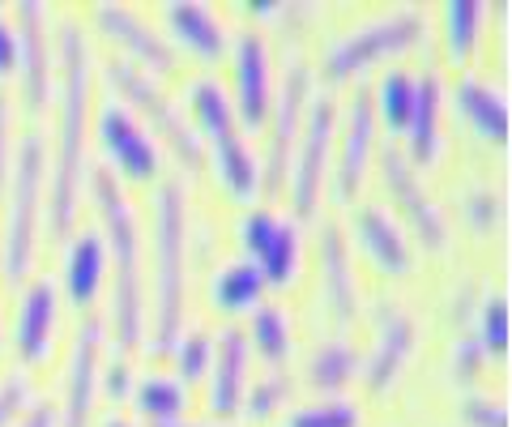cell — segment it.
<instances>
[{
    "mask_svg": "<svg viewBox=\"0 0 512 427\" xmlns=\"http://www.w3.org/2000/svg\"><path fill=\"white\" fill-rule=\"evenodd\" d=\"M60 120H56V167L52 197H47V223L52 235H69L77 218V193L86 171V120H90V43L77 22L60 26Z\"/></svg>",
    "mask_w": 512,
    "mask_h": 427,
    "instance_id": "6da1fadb",
    "label": "cell"
},
{
    "mask_svg": "<svg viewBox=\"0 0 512 427\" xmlns=\"http://www.w3.org/2000/svg\"><path fill=\"white\" fill-rule=\"evenodd\" d=\"M94 201H99L107 240H111V325H116L120 346L141 342L146 329V295H141V235H137V214L128 205L116 171H94Z\"/></svg>",
    "mask_w": 512,
    "mask_h": 427,
    "instance_id": "7a4b0ae2",
    "label": "cell"
},
{
    "mask_svg": "<svg viewBox=\"0 0 512 427\" xmlns=\"http://www.w3.org/2000/svg\"><path fill=\"white\" fill-rule=\"evenodd\" d=\"M188 201L184 180H163L154 193V346H175L184 325Z\"/></svg>",
    "mask_w": 512,
    "mask_h": 427,
    "instance_id": "3957f363",
    "label": "cell"
},
{
    "mask_svg": "<svg viewBox=\"0 0 512 427\" xmlns=\"http://www.w3.org/2000/svg\"><path fill=\"white\" fill-rule=\"evenodd\" d=\"M43 137L30 129L22 146L13 150L9 167V210H5V235H0V265L18 282L30 270L39 235V193H43Z\"/></svg>",
    "mask_w": 512,
    "mask_h": 427,
    "instance_id": "277c9868",
    "label": "cell"
},
{
    "mask_svg": "<svg viewBox=\"0 0 512 427\" xmlns=\"http://www.w3.org/2000/svg\"><path fill=\"white\" fill-rule=\"evenodd\" d=\"M188 99H192V112H197L205 137H210L222 184H227L235 197H252L256 188H261V171H256V154L248 150V141L239 137L235 103L227 99L222 82H214V77L205 73L188 86Z\"/></svg>",
    "mask_w": 512,
    "mask_h": 427,
    "instance_id": "5b68a950",
    "label": "cell"
},
{
    "mask_svg": "<svg viewBox=\"0 0 512 427\" xmlns=\"http://www.w3.org/2000/svg\"><path fill=\"white\" fill-rule=\"evenodd\" d=\"M423 35V13L419 9H393V13H380V18H367L359 26L333 35V43L325 47V69L333 77H350L355 69L372 65V60L389 56V52H402L414 39Z\"/></svg>",
    "mask_w": 512,
    "mask_h": 427,
    "instance_id": "8992f818",
    "label": "cell"
},
{
    "mask_svg": "<svg viewBox=\"0 0 512 427\" xmlns=\"http://www.w3.org/2000/svg\"><path fill=\"white\" fill-rule=\"evenodd\" d=\"M107 77H111V86H120V90H124V99L133 103L137 112L146 116L154 129L171 141L175 154H180L188 167H197V163H201V141H197V133H192V124H188V116H184V107H180V103H171V94L158 86L150 73H141L133 60H111V65H107Z\"/></svg>",
    "mask_w": 512,
    "mask_h": 427,
    "instance_id": "52a82bcc",
    "label": "cell"
},
{
    "mask_svg": "<svg viewBox=\"0 0 512 427\" xmlns=\"http://www.w3.org/2000/svg\"><path fill=\"white\" fill-rule=\"evenodd\" d=\"M47 22H52L47 5L18 0L13 35H18V73H22V99L30 116H39L47 99H52V39H47Z\"/></svg>",
    "mask_w": 512,
    "mask_h": 427,
    "instance_id": "ba28073f",
    "label": "cell"
},
{
    "mask_svg": "<svg viewBox=\"0 0 512 427\" xmlns=\"http://www.w3.org/2000/svg\"><path fill=\"white\" fill-rule=\"evenodd\" d=\"M333 99L329 94H316L308 116H303V137H299V163H295V210L299 214H316V201H320V188H325V163H329V146H333Z\"/></svg>",
    "mask_w": 512,
    "mask_h": 427,
    "instance_id": "9c48e42d",
    "label": "cell"
},
{
    "mask_svg": "<svg viewBox=\"0 0 512 427\" xmlns=\"http://www.w3.org/2000/svg\"><path fill=\"white\" fill-rule=\"evenodd\" d=\"M239 235H244V244L252 252L248 261L261 265L265 282L286 287V282L295 278V270H299V227L291 223V218H282L274 210H252V214H244Z\"/></svg>",
    "mask_w": 512,
    "mask_h": 427,
    "instance_id": "30bf717a",
    "label": "cell"
},
{
    "mask_svg": "<svg viewBox=\"0 0 512 427\" xmlns=\"http://www.w3.org/2000/svg\"><path fill=\"white\" fill-rule=\"evenodd\" d=\"M99 137H103V146L111 154V163H116L128 180H154L158 176V163H163L158 141L150 137L146 124L128 112V107H120L116 99L103 103Z\"/></svg>",
    "mask_w": 512,
    "mask_h": 427,
    "instance_id": "8fae6325",
    "label": "cell"
},
{
    "mask_svg": "<svg viewBox=\"0 0 512 427\" xmlns=\"http://www.w3.org/2000/svg\"><path fill=\"white\" fill-rule=\"evenodd\" d=\"M303 99H308V65L291 60L274 99V120H269V193H278L286 184V167H291V150L303 124Z\"/></svg>",
    "mask_w": 512,
    "mask_h": 427,
    "instance_id": "7c38bea8",
    "label": "cell"
},
{
    "mask_svg": "<svg viewBox=\"0 0 512 427\" xmlns=\"http://www.w3.org/2000/svg\"><path fill=\"white\" fill-rule=\"evenodd\" d=\"M99 351H103V325L82 321L69 351V376H64V427H86L94 415V385H99Z\"/></svg>",
    "mask_w": 512,
    "mask_h": 427,
    "instance_id": "4fadbf2b",
    "label": "cell"
},
{
    "mask_svg": "<svg viewBox=\"0 0 512 427\" xmlns=\"http://www.w3.org/2000/svg\"><path fill=\"white\" fill-rule=\"evenodd\" d=\"M380 167H384V184L393 188L397 205H402V210H406V218L414 223V231L423 235V244L440 248V244H444V214L436 210V201H431V197L423 193V180L414 176V167H410L406 158L397 154L393 146H384V154H380Z\"/></svg>",
    "mask_w": 512,
    "mask_h": 427,
    "instance_id": "5bb4252c",
    "label": "cell"
},
{
    "mask_svg": "<svg viewBox=\"0 0 512 427\" xmlns=\"http://www.w3.org/2000/svg\"><path fill=\"white\" fill-rule=\"evenodd\" d=\"M56 312H60V295L52 278H35L18 299V321H13V346L22 359H43L47 342L56 334Z\"/></svg>",
    "mask_w": 512,
    "mask_h": 427,
    "instance_id": "9a60e30c",
    "label": "cell"
},
{
    "mask_svg": "<svg viewBox=\"0 0 512 427\" xmlns=\"http://www.w3.org/2000/svg\"><path fill=\"white\" fill-rule=\"evenodd\" d=\"M94 22H99L111 39H120L124 47H133V52L146 60V65H154L158 73H171L175 65H180V56H175V47L167 43V35H158V30L141 18L137 9H128V5H99V9H94Z\"/></svg>",
    "mask_w": 512,
    "mask_h": 427,
    "instance_id": "2e32d148",
    "label": "cell"
},
{
    "mask_svg": "<svg viewBox=\"0 0 512 427\" xmlns=\"http://www.w3.org/2000/svg\"><path fill=\"white\" fill-rule=\"evenodd\" d=\"M214 368H210V410L235 415L239 398H244V368H248V338L239 325H227L222 338H214Z\"/></svg>",
    "mask_w": 512,
    "mask_h": 427,
    "instance_id": "e0dca14e",
    "label": "cell"
},
{
    "mask_svg": "<svg viewBox=\"0 0 512 427\" xmlns=\"http://www.w3.org/2000/svg\"><path fill=\"white\" fill-rule=\"evenodd\" d=\"M372 133H376V112H372V94L355 90L342 129V158H338V193L350 197L367 176V158H372Z\"/></svg>",
    "mask_w": 512,
    "mask_h": 427,
    "instance_id": "ac0fdd59",
    "label": "cell"
},
{
    "mask_svg": "<svg viewBox=\"0 0 512 427\" xmlns=\"http://www.w3.org/2000/svg\"><path fill=\"white\" fill-rule=\"evenodd\" d=\"M235 82H239V116L248 124H261L269 116V47L256 30H239Z\"/></svg>",
    "mask_w": 512,
    "mask_h": 427,
    "instance_id": "d6986e66",
    "label": "cell"
},
{
    "mask_svg": "<svg viewBox=\"0 0 512 427\" xmlns=\"http://www.w3.org/2000/svg\"><path fill=\"white\" fill-rule=\"evenodd\" d=\"M410 342H414L410 316L397 304H380L376 308V355H372V363H367V385L372 389L389 385L393 372L402 368V359L410 355Z\"/></svg>",
    "mask_w": 512,
    "mask_h": 427,
    "instance_id": "ffe728a7",
    "label": "cell"
},
{
    "mask_svg": "<svg viewBox=\"0 0 512 427\" xmlns=\"http://www.w3.org/2000/svg\"><path fill=\"white\" fill-rule=\"evenodd\" d=\"M457 112L470 120V129L483 141H495V146L508 141V103L495 86L478 82V77H461L457 82Z\"/></svg>",
    "mask_w": 512,
    "mask_h": 427,
    "instance_id": "44dd1931",
    "label": "cell"
},
{
    "mask_svg": "<svg viewBox=\"0 0 512 427\" xmlns=\"http://www.w3.org/2000/svg\"><path fill=\"white\" fill-rule=\"evenodd\" d=\"M320 274H325V299L338 325H350L355 316V274H350V252L338 227H325L320 231Z\"/></svg>",
    "mask_w": 512,
    "mask_h": 427,
    "instance_id": "7402d4cb",
    "label": "cell"
},
{
    "mask_svg": "<svg viewBox=\"0 0 512 427\" xmlns=\"http://www.w3.org/2000/svg\"><path fill=\"white\" fill-rule=\"evenodd\" d=\"M355 240L372 252V257L384 265V270L402 274L410 265V244H406V231L393 223L389 210H380V205H363L355 214Z\"/></svg>",
    "mask_w": 512,
    "mask_h": 427,
    "instance_id": "603a6c76",
    "label": "cell"
},
{
    "mask_svg": "<svg viewBox=\"0 0 512 427\" xmlns=\"http://www.w3.org/2000/svg\"><path fill=\"white\" fill-rule=\"evenodd\" d=\"M163 18L171 22L175 39H180L184 47H192L197 56H222L227 52V26L218 22L214 9L197 5V0H175V5L163 9Z\"/></svg>",
    "mask_w": 512,
    "mask_h": 427,
    "instance_id": "cb8c5ba5",
    "label": "cell"
},
{
    "mask_svg": "<svg viewBox=\"0 0 512 427\" xmlns=\"http://www.w3.org/2000/svg\"><path fill=\"white\" fill-rule=\"evenodd\" d=\"M107 274V248L99 240V231H82L73 235L69 244V261H64V282H69V295L77 308H86L103 287Z\"/></svg>",
    "mask_w": 512,
    "mask_h": 427,
    "instance_id": "d4e9b609",
    "label": "cell"
},
{
    "mask_svg": "<svg viewBox=\"0 0 512 427\" xmlns=\"http://www.w3.org/2000/svg\"><path fill=\"white\" fill-rule=\"evenodd\" d=\"M406 129H410V154L419 158V163H431L440 150V82L431 73L414 82Z\"/></svg>",
    "mask_w": 512,
    "mask_h": 427,
    "instance_id": "484cf974",
    "label": "cell"
},
{
    "mask_svg": "<svg viewBox=\"0 0 512 427\" xmlns=\"http://www.w3.org/2000/svg\"><path fill=\"white\" fill-rule=\"evenodd\" d=\"M265 291V274L256 261H231L222 265L218 278H214V304L222 312H244L248 304H256V295Z\"/></svg>",
    "mask_w": 512,
    "mask_h": 427,
    "instance_id": "4316f807",
    "label": "cell"
},
{
    "mask_svg": "<svg viewBox=\"0 0 512 427\" xmlns=\"http://www.w3.org/2000/svg\"><path fill=\"white\" fill-rule=\"evenodd\" d=\"M252 346L261 351L269 363H282L286 355H291V346H295V329H291V316L282 312V304H261L252 312V325H248V334Z\"/></svg>",
    "mask_w": 512,
    "mask_h": 427,
    "instance_id": "83f0119b",
    "label": "cell"
},
{
    "mask_svg": "<svg viewBox=\"0 0 512 427\" xmlns=\"http://www.w3.org/2000/svg\"><path fill=\"white\" fill-rule=\"evenodd\" d=\"M137 410L154 427L175 423L184 415V381H175V376H146L137 389Z\"/></svg>",
    "mask_w": 512,
    "mask_h": 427,
    "instance_id": "f1b7e54d",
    "label": "cell"
},
{
    "mask_svg": "<svg viewBox=\"0 0 512 427\" xmlns=\"http://www.w3.org/2000/svg\"><path fill=\"white\" fill-rule=\"evenodd\" d=\"M410 99H414V77L402 73V69H389V73L380 77V86H376L372 112H380L389 129H406V120H410Z\"/></svg>",
    "mask_w": 512,
    "mask_h": 427,
    "instance_id": "f546056e",
    "label": "cell"
},
{
    "mask_svg": "<svg viewBox=\"0 0 512 427\" xmlns=\"http://www.w3.org/2000/svg\"><path fill=\"white\" fill-rule=\"evenodd\" d=\"M282 427H359V406L346 398H325L291 410L282 419Z\"/></svg>",
    "mask_w": 512,
    "mask_h": 427,
    "instance_id": "4dcf8cb0",
    "label": "cell"
},
{
    "mask_svg": "<svg viewBox=\"0 0 512 427\" xmlns=\"http://www.w3.org/2000/svg\"><path fill=\"white\" fill-rule=\"evenodd\" d=\"M478 18H483V9L474 5V0H453V5L444 9V30H448V56L461 60L470 56V47L478 39Z\"/></svg>",
    "mask_w": 512,
    "mask_h": 427,
    "instance_id": "1f68e13d",
    "label": "cell"
},
{
    "mask_svg": "<svg viewBox=\"0 0 512 427\" xmlns=\"http://www.w3.org/2000/svg\"><path fill=\"white\" fill-rule=\"evenodd\" d=\"M355 351H350L346 342H325L320 351L312 355L308 363V381L320 385V389H333V385H342L350 372H355Z\"/></svg>",
    "mask_w": 512,
    "mask_h": 427,
    "instance_id": "d6a6232c",
    "label": "cell"
},
{
    "mask_svg": "<svg viewBox=\"0 0 512 427\" xmlns=\"http://www.w3.org/2000/svg\"><path fill=\"white\" fill-rule=\"evenodd\" d=\"M180 346H175V359H180V376H188V381H201L205 368H210L214 359V338L201 334V329H188L184 338H175Z\"/></svg>",
    "mask_w": 512,
    "mask_h": 427,
    "instance_id": "836d02e7",
    "label": "cell"
},
{
    "mask_svg": "<svg viewBox=\"0 0 512 427\" xmlns=\"http://www.w3.org/2000/svg\"><path fill=\"white\" fill-rule=\"evenodd\" d=\"M483 355H504L508 351V304L504 295H491L483 304V334H478Z\"/></svg>",
    "mask_w": 512,
    "mask_h": 427,
    "instance_id": "e575fe53",
    "label": "cell"
},
{
    "mask_svg": "<svg viewBox=\"0 0 512 427\" xmlns=\"http://www.w3.org/2000/svg\"><path fill=\"white\" fill-rule=\"evenodd\" d=\"M286 393H291V376H282V372L261 376V381L248 389V415H252V419H269V415H274V410L282 406Z\"/></svg>",
    "mask_w": 512,
    "mask_h": 427,
    "instance_id": "d590c367",
    "label": "cell"
},
{
    "mask_svg": "<svg viewBox=\"0 0 512 427\" xmlns=\"http://www.w3.org/2000/svg\"><path fill=\"white\" fill-rule=\"evenodd\" d=\"M26 398H30L26 372H9L5 381H0V427H9L13 419H18V410L26 406Z\"/></svg>",
    "mask_w": 512,
    "mask_h": 427,
    "instance_id": "8d00e7d4",
    "label": "cell"
},
{
    "mask_svg": "<svg viewBox=\"0 0 512 427\" xmlns=\"http://www.w3.org/2000/svg\"><path fill=\"white\" fill-rule=\"evenodd\" d=\"M461 419L470 427H508V410L491 398H461Z\"/></svg>",
    "mask_w": 512,
    "mask_h": 427,
    "instance_id": "74e56055",
    "label": "cell"
},
{
    "mask_svg": "<svg viewBox=\"0 0 512 427\" xmlns=\"http://www.w3.org/2000/svg\"><path fill=\"white\" fill-rule=\"evenodd\" d=\"M9 129H13V107H9V94L0 90V193H5V176H9V167H13Z\"/></svg>",
    "mask_w": 512,
    "mask_h": 427,
    "instance_id": "f35d334b",
    "label": "cell"
},
{
    "mask_svg": "<svg viewBox=\"0 0 512 427\" xmlns=\"http://www.w3.org/2000/svg\"><path fill=\"white\" fill-rule=\"evenodd\" d=\"M470 218L478 227H491L495 218H500V201H495V193H487V188H478V193H470Z\"/></svg>",
    "mask_w": 512,
    "mask_h": 427,
    "instance_id": "ab89813d",
    "label": "cell"
},
{
    "mask_svg": "<svg viewBox=\"0 0 512 427\" xmlns=\"http://www.w3.org/2000/svg\"><path fill=\"white\" fill-rule=\"evenodd\" d=\"M18 65V35H13V22L0 13V77Z\"/></svg>",
    "mask_w": 512,
    "mask_h": 427,
    "instance_id": "60d3db41",
    "label": "cell"
},
{
    "mask_svg": "<svg viewBox=\"0 0 512 427\" xmlns=\"http://www.w3.org/2000/svg\"><path fill=\"white\" fill-rule=\"evenodd\" d=\"M56 419H60V415H56L52 402H35V406H30L26 415L18 419V427H56Z\"/></svg>",
    "mask_w": 512,
    "mask_h": 427,
    "instance_id": "b9f144b4",
    "label": "cell"
},
{
    "mask_svg": "<svg viewBox=\"0 0 512 427\" xmlns=\"http://www.w3.org/2000/svg\"><path fill=\"white\" fill-rule=\"evenodd\" d=\"M478 338H461L457 342V355H453V363H457V372L461 376H470L474 372V363H478V355H483V346H474Z\"/></svg>",
    "mask_w": 512,
    "mask_h": 427,
    "instance_id": "7bdbcfd3",
    "label": "cell"
},
{
    "mask_svg": "<svg viewBox=\"0 0 512 427\" xmlns=\"http://www.w3.org/2000/svg\"><path fill=\"white\" fill-rule=\"evenodd\" d=\"M124 389H128V368H124V363H116V368H111V393L120 398Z\"/></svg>",
    "mask_w": 512,
    "mask_h": 427,
    "instance_id": "ee69618b",
    "label": "cell"
},
{
    "mask_svg": "<svg viewBox=\"0 0 512 427\" xmlns=\"http://www.w3.org/2000/svg\"><path fill=\"white\" fill-rule=\"evenodd\" d=\"M163 427H222V423H188V419H175V423H163Z\"/></svg>",
    "mask_w": 512,
    "mask_h": 427,
    "instance_id": "f6af8a7d",
    "label": "cell"
},
{
    "mask_svg": "<svg viewBox=\"0 0 512 427\" xmlns=\"http://www.w3.org/2000/svg\"><path fill=\"white\" fill-rule=\"evenodd\" d=\"M103 427H133V423H128V419H120V415H111Z\"/></svg>",
    "mask_w": 512,
    "mask_h": 427,
    "instance_id": "bcb514c9",
    "label": "cell"
}]
</instances>
